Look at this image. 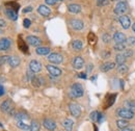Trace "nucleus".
Here are the masks:
<instances>
[{
  "label": "nucleus",
  "instance_id": "obj_30",
  "mask_svg": "<svg viewBox=\"0 0 135 131\" xmlns=\"http://www.w3.org/2000/svg\"><path fill=\"white\" fill-rule=\"evenodd\" d=\"M18 127H19L20 129H22V130H25V131L30 130V126H28V125L24 124L22 121H19V122H18Z\"/></svg>",
  "mask_w": 135,
  "mask_h": 131
},
{
  "label": "nucleus",
  "instance_id": "obj_49",
  "mask_svg": "<svg viewBox=\"0 0 135 131\" xmlns=\"http://www.w3.org/2000/svg\"><path fill=\"white\" fill-rule=\"evenodd\" d=\"M112 1H117V0H112Z\"/></svg>",
  "mask_w": 135,
  "mask_h": 131
},
{
  "label": "nucleus",
  "instance_id": "obj_29",
  "mask_svg": "<svg viewBox=\"0 0 135 131\" xmlns=\"http://www.w3.org/2000/svg\"><path fill=\"white\" fill-rule=\"evenodd\" d=\"M113 49L117 51H124L126 49V45H125V43H117L113 46Z\"/></svg>",
  "mask_w": 135,
  "mask_h": 131
},
{
  "label": "nucleus",
  "instance_id": "obj_7",
  "mask_svg": "<svg viewBox=\"0 0 135 131\" xmlns=\"http://www.w3.org/2000/svg\"><path fill=\"white\" fill-rule=\"evenodd\" d=\"M70 26H71L73 29H75V30H81V29L83 28L84 24H83V22H82L81 20L73 19V20L70 21Z\"/></svg>",
  "mask_w": 135,
  "mask_h": 131
},
{
  "label": "nucleus",
  "instance_id": "obj_45",
  "mask_svg": "<svg viewBox=\"0 0 135 131\" xmlns=\"http://www.w3.org/2000/svg\"><path fill=\"white\" fill-rule=\"evenodd\" d=\"M91 70H93V65H88V66H87V72L89 73V72H91Z\"/></svg>",
  "mask_w": 135,
  "mask_h": 131
},
{
  "label": "nucleus",
  "instance_id": "obj_16",
  "mask_svg": "<svg viewBox=\"0 0 135 131\" xmlns=\"http://www.w3.org/2000/svg\"><path fill=\"white\" fill-rule=\"evenodd\" d=\"M113 68H115V64H114V63L107 62V63H104L103 65H101V67H100V70H101L102 72H108V71L112 70Z\"/></svg>",
  "mask_w": 135,
  "mask_h": 131
},
{
  "label": "nucleus",
  "instance_id": "obj_27",
  "mask_svg": "<svg viewBox=\"0 0 135 131\" xmlns=\"http://www.w3.org/2000/svg\"><path fill=\"white\" fill-rule=\"evenodd\" d=\"M40 123L36 122V121H32L31 124H30V131H40Z\"/></svg>",
  "mask_w": 135,
  "mask_h": 131
},
{
  "label": "nucleus",
  "instance_id": "obj_11",
  "mask_svg": "<svg viewBox=\"0 0 135 131\" xmlns=\"http://www.w3.org/2000/svg\"><path fill=\"white\" fill-rule=\"evenodd\" d=\"M12 45V41L7 38H3L0 40V51H5V50L9 49Z\"/></svg>",
  "mask_w": 135,
  "mask_h": 131
},
{
  "label": "nucleus",
  "instance_id": "obj_9",
  "mask_svg": "<svg viewBox=\"0 0 135 131\" xmlns=\"http://www.w3.org/2000/svg\"><path fill=\"white\" fill-rule=\"evenodd\" d=\"M69 109H70L71 115H73V116H75V118H77V116H79V115H81V108L77 104H70Z\"/></svg>",
  "mask_w": 135,
  "mask_h": 131
},
{
  "label": "nucleus",
  "instance_id": "obj_36",
  "mask_svg": "<svg viewBox=\"0 0 135 131\" xmlns=\"http://www.w3.org/2000/svg\"><path fill=\"white\" fill-rule=\"evenodd\" d=\"M127 44L130 46H134L135 45V38L134 36H130L129 39H127Z\"/></svg>",
  "mask_w": 135,
  "mask_h": 131
},
{
  "label": "nucleus",
  "instance_id": "obj_15",
  "mask_svg": "<svg viewBox=\"0 0 135 131\" xmlns=\"http://www.w3.org/2000/svg\"><path fill=\"white\" fill-rule=\"evenodd\" d=\"M113 41L115 43H126L127 39H126V35L123 32H115L113 35Z\"/></svg>",
  "mask_w": 135,
  "mask_h": 131
},
{
  "label": "nucleus",
  "instance_id": "obj_20",
  "mask_svg": "<svg viewBox=\"0 0 135 131\" xmlns=\"http://www.w3.org/2000/svg\"><path fill=\"white\" fill-rule=\"evenodd\" d=\"M68 10L72 14H78V13L81 12V6L78 5V4H70L68 6Z\"/></svg>",
  "mask_w": 135,
  "mask_h": 131
},
{
  "label": "nucleus",
  "instance_id": "obj_10",
  "mask_svg": "<svg viewBox=\"0 0 135 131\" xmlns=\"http://www.w3.org/2000/svg\"><path fill=\"white\" fill-rule=\"evenodd\" d=\"M43 125H44V127H45L47 130H49V131H54L56 129V123H55L53 120H51V119H46V120H44Z\"/></svg>",
  "mask_w": 135,
  "mask_h": 131
},
{
  "label": "nucleus",
  "instance_id": "obj_44",
  "mask_svg": "<svg viewBox=\"0 0 135 131\" xmlns=\"http://www.w3.org/2000/svg\"><path fill=\"white\" fill-rule=\"evenodd\" d=\"M97 1H98V2H97V3H98V5H103V4L105 3V1H106V0H97Z\"/></svg>",
  "mask_w": 135,
  "mask_h": 131
},
{
  "label": "nucleus",
  "instance_id": "obj_38",
  "mask_svg": "<svg viewBox=\"0 0 135 131\" xmlns=\"http://www.w3.org/2000/svg\"><path fill=\"white\" fill-rule=\"evenodd\" d=\"M30 24H31V22H30V20H29V19H25V20H24V22H23V25H24V27H25V28H28V27L30 26Z\"/></svg>",
  "mask_w": 135,
  "mask_h": 131
},
{
  "label": "nucleus",
  "instance_id": "obj_43",
  "mask_svg": "<svg viewBox=\"0 0 135 131\" xmlns=\"http://www.w3.org/2000/svg\"><path fill=\"white\" fill-rule=\"evenodd\" d=\"M78 77H80V78H83V79H86V75L83 74V73H80V74H78Z\"/></svg>",
  "mask_w": 135,
  "mask_h": 131
},
{
  "label": "nucleus",
  "instance_id": "obj_23",
  "mask_svg": "<svg viewBox=\"0 0 135 131\" xmlns=\"http://www.w3.org/2000/svg\"><path fill=\"white\" fill-rule=\"evenodd\" d=\"M72 47L76 51H80L83 48V44H82V42L80 40H75V41L72 42Z\"/></svg>",
  "mask_w": 135,
  "mask_h": 131
},
{
  "label": "nucleus",
  "instance_id": "obj_41",
  "mask_svg": "<svg viewBox=\"0 0 135 131\" xmlns=\"http://www.w3.org/2000/svg\"><path fill=\"white\" fill-rule=\"evenodd\" d=\"M5 26H6V22L0 19V28H3V27H5Z\"/></svg>",
  "mask_w": 135,
  "mask_h": 131
},
{
  "label": "nucleus",
  "instance_id": "obj_33",
  "mask_svg": "<svg viewBox=\"0 0 135 131\" xmlns=\"http://www.w3.org/2000/svg\"><path fill=\"white\" fill-rule=\"evenodd\" d=\"M8 59H9V56H7V55L0 56V66H3L4 64L8 63Z\"/></svg>",
  "mask_w": 135,
  "mask_h": 131
},
{
  "label": "nucleus",
  "instance_id": "obj_37",
  "mask_svg": "<svg viewBox=\"0 0 135 131\" xmlns=\"http://www.w3.org/2000/svg\"><path fill=\"white\" fill-rule=\"evenodd\" d=\"M102 40H103L104 43H109V42H110V36H109L107 33H105V34H103Z\"/></svg>",
  "mask_w": 135,
  "mask_h": 131
},
{
  "label": "nucleus",
  "instance_id": "obj_4",
  "mask_svg": "<svg viewBox=\"0 0 135 131\" xmlns=\"http://www.w3.org/2000/svg\"><path fill=\"white\" fill-rule=\"evenodd\" d=\"M48 60L52 64H54V65H58V64L62 63L64 57H62V55H60L58 53H51L48 56Z\"/></svg>",
  "mask_w": 135,
  "mask_h": 131
},
{
  "label": "nucleus",
  "instance_id": "obj_3",
  "mask_svg": "<svg viewBox=\"0 0 135 131\" xmlns=\"http://www.w3.org/2000/svg\"><path fill=\"white\" fill-rule=\"evenodd\" d=\"M127 11H128V5H127V3L125 1H119L117 4L115 8H114V13L117 15H119V16L124 15Z\"/></svg>",
  "mask_w": 135,
  "mask_h": 131
},
{
  "label": "nucleus",
  "instance_id": "obj_13",
  "mask_svg": "<svg viewBox=\"0 0 135 131\" xmlns=\"http://www.w3.org/2000/svg\"><path fill=\"white\" fill-rule=\"evenodd\" d=\"M29 69L33 72V73H38L42 70V64L37 60H31L29 64Z\"/></svg>",
  "mask_w": 135,
  "mask_h": 131
},
{
  "label": "nucleus",
  "instance_id": "obj_28",
  "mask_svg": "<svg viewBox=\"0 0 135 131\" xmlns=\"http://www.w3.org/2000/svg\"><path fill=\"white\" fill-rule=\"evenodd\" d=\"M31 82H32L33 86H35V87H38V86H41V85L43 84V80H42L41 78L36 77V76H34V78L31 80Z\"/></svg>",
  "mask_w": 135,
  "mask_h": 131
},
{
  "label": "nucleus",
  "instance_id": "obj_42",
  "mask_svg": "<svg viewBox=\"0 0 135 131\" xmlns=\"http://www.w3.org/2000/svg\"><path fill=\"white\" fill-rule=\"evenodd\" d=\"M4 94V88H3V86L0 84V96H2Z\"/></svg>",
  "mask_w": 135,
  "mask_h": 131
},
{
  "label": "nucleus",
  "instance_id": "obj_48",
  "mask_svg": "<svg viewBox=\"0 0 135 131\" xmlns=\"http://www.w3.org/2000/svg\"><path fill=\"white\" fill-rule=\"evenodd\" d=\"M56 1H62V0H56Z\"/></svg>",
  "mask_w": 135,
  "mask_h": 131
},
{
  "label": "nucleus",
  "instance_id": "obj_18",
  "mask_svg": "<svg viewBox=\"0 0 135 131\" xmlns=\"http://www.w3.org/2000/svg\"><path fill=\"white\" fill-rule=\"evenodd\" d=\"M5 15L7 16L8 19H11V20H17L18 18V14L17 12L15 11V10H13V8H6L5 10Z\"/></svg>",
  "mask_w": 135,
  "mask_h": 131
},
{
  "label": "nucleus",
  "instance_id": "obj_26",
  "mask_svg": "<svg viewBox=\"0 0 135 131\" xmlns=\"http://www.w3.org/2000/svg\"><path fill=\"white\" fill-rule=\"evenodd\" d=\"M128 70H129L128 66L125 65V64L118 65V72L119 73V74H125V73H127V72H128Z\"/></svg>",
  "mask_w": 135,
  "mask_h": 131
},
{
  "label": "nucleus",
  "instance_id": "obj_25",
  "mask_svg": "<svg viewBox=\"0 0 135 131\" xmlns=\"http://www.w3.org/2000/svg\"><path fill=\"white\" fill-rule=\"evenodd\" d=\"M125 60H126V57H125V55H124L123 53H118V54H117V56H115V62L118 63V65L124 64Z\"/></svg>",
  "mask_w": 135,
  "mask_h": 131
},
{
  "label": "nucleus",
  "instance_id": "obj_19",
  "mask_svg": "<svg viewBox=\"0 0 135 131\" xmlns=\"http://www.w3.org/2000/svg\"><path fill=\"white\" fill-rule=\"evenodd\" d=\"M62 126H64V128L67 131H72L73 130V127H74V122L71 119H66L62 122Z\"/></svg>",
  "mask_w": 135,
  "mask_h": 131
},
{
  "label": "nucleus",
  "instance_id": "obj_24",
  "mask_svg": "<svg viewBox=\"0 0 135 131\" xmlns=\"http://www.w3.org/2000/svg\"><path fill=\"white\" fill-rule=\"evenodd\" d=\"M117 126H118L119 129H124V128H127V126H129V123L127 120L125 119H120L117 121Z\"/></svg>",
  "mask_w": 135,
  "mask_h": 131
},
{
  "label": "nucleus",
  "instance_id": "obj_17",
  "mask_svg": "<svg viewBox=\"0 0 135 131\" xmlns=\"http://www.w3.org/2000/svg\"><path fill=\"white\" fill-rule=\"evenodd\" d=\"M1 110L3 113H9L12 110V102H11V100H5L1 104Z\"/></svg>",
  "mask_w": 135,
  "mask_h": 131
},
{
  "label": "nucleus",
  "instance_id": "obj_34",
  "mask_svg": "<svg viewBox=\"0 0 135 131\" xmlns=\"http://www.w3.org/2000/svg\"><path fill=\"white\" fill-rule=\"evenodd\" d=\"M123 54L125 55V57L127 58V57H131L132 55H133V51L131 49H125L124 50V52H123Z\"/></svg>",
  "mask_w": 135,
  "mask_h": 131
},
{
  "label": "nucleus",
  "instance_id": "obj_35",
  "mask_svg": "<svg viewBox=\"0 0 135 131\" xmlns=\"http://www.w3.org/2000/svg\"><path fill=\"white\" fill-rule=\"evenodd\" d=\"M125 104H126V106H127V107H129V109H135L134 101H127Z\"/></svg>",
  "mask_w": 135,
  "mask_h": 131
},
{
  "label": "nucleus",
  "instance_id": "obj_40",
  "mask_svg": "<svg viewBox=\"0 0 135 131\" xmlns=\"http://www.w3.org/2000/svg\"><path fill=\"white\" fill-rule=\"evenodd\" d=\"M31 11H32V7L31 6H27V7H25L23 10V13H30Z\"/></svg>",
  "mask_w": 135,
  "mask_h": 131
},
{
  "label": "nucleus",
  "instance_id": "obj_31",
  "mask_svg": "<svg viewBox=\"0 0 135 131\" xmlns=\"http://www.w3.org/2000/svg\"><path fill=\"white\" fill-rule=\"evenodd\" d=\"M99 115H100V114H99L98 111H93V113L90 114V115H89V118H90V120H91L93 122H98Z\"/></svg>",
  "mask_w": 135,
  "mask_h": 131
},
{
  "label": "nucleus",
  "instance_id": "obj_12",
  "mask_svg": "<svg viewBox=\"0 0 135 131\" xmlns=\"http://www.w3.org/2000/svg\"><path fill=\"white\" fill-rule=\"evenodd\" d=\"M83 66H84V60H83V58L81 56H76L74 58V60H73V67H74V69L80 70V69L83 68Z\"/></svg>",
  "mask_w": 135,
  "mask_h": 131
},
{
  "label": "nucleus",
  "instance_id": "obj_32",
  "mask_svg": "<svg viewBox=\"0 0 135 131\" xmlns=\"http://www.w3.org/2000/svg\"><path fill=\"white\" fill-rule=\"evenodd\" d=\"M15 118L17 119L18 121H23V120L27 119V118H28V115H26V114H24V113H18L17 115H15Z\"/></svg>",
  "mask_w": 135,
  "mask_h": 131
},
{
  "label": "nucleus",
  "instance_id": "obj_46",
  "mask_svg": "<svg viewBox=\"0 0 135 131\" xmlns=\"http://www.w3.org/2000/svg\"><path fill=\"white\" fill-rule=\"evenodd\" d=\"M120 131H133V130L130 129V128H124V129H122Z\"/></svg>",
  "mask_w": 135,
  "mask_h": 131
},
{
  "label": "nucleus",
  "instance_id": "obj_2",
  "mask_svg": "<svg viewBox=\"0 0 135 131\" xmlns=\"http://www.w3.org/2000/svg\"><path fill=\"white\" fill-rule=\"evenodd\" d=\"M118 115L119 118L125 120H132L134 118V113L129 108H119L118 110Z\"/></svg>",
  "mask_w": 135,
  "mask_h": 131
},
{
  "label": "nucleus",
  "instance_id": "obj_1",
  "mask_svg": "<svg viewBox=\"0 0 135 131\" xmlns=\"http://www.w3.org/2000/svg\"><path fill=\"white\" fill-rule=\"evenodd\" d=\"M70 95L71 97L73 98H80L84 95V90H83V86L80 84V83H74L71 87V91H70Z\"/></svg>",
  "mask_w": 135,
  "mask_h": 131
},
{
  "label": "nucleus",
  "instance_id": "obj_47",
  "mask_svg": "<svg viewBox=\"0 0 135 131\" xmlns=\"http://www.w3.org/2000/svg\"><path fill=\"white\" fill-rule=\"evenodd\" d=\"M132 29H133V31L135 32V23L133 24V26H132Z\"/></svg>",
  "mask_w": 135,
  "mask_h": 131
},
{
  "label": "nucleus",
  "instance_id": "obj_50",
  "mask_svg": "<svg viewBox=\"0 0 135 131\" xmlns=\"http://www.w3.org/2000/svg\"><path fill=\"white\" fill-rule=\"evenodd\" d=\"M134 104H135V101H134Z\"/></svg>",
  "mask_w": 135,
  "mask_h": 131
},
{
  "label": "nucleus",
  "instance_id": "obj_21",
  "mask_svg": "<svg viewBox=\"0 0 135 131\" xmlns=\"http://www.w3.org/2000/svg\"><path fill=\"white\" fill-rule=\"evenodd\" d=\"M8 64L12 68H17L18 66L20 65V58L18 56H9Z\"/></svg>",
  "mask_w": 135,
  "mask_h": 131
},
{
  "label": "nucleus",
  "instance_id": "obj_8",
  "mask_svg": "<svg viewBox=\"0 0 135 131\" xmlns=\"http://www.w3.org/2000/svg\"><path fill=\"white\" fill-rule=\"evenodd\" d=\"M26 42L30 45V46H33V47H37L42 44V41L41 39H38L37 36H34V35H29L26 38Z\"/></svg>",
  "mask_w": 135,
  "mask_h": 131
},
{
  "label": "nucleus",
  "instance_id": "obj_5",
  "mask_svg": "<svg viewBox=\"0 0 135 131\" xmlns=\"http://www.w3.org/2000/svg\"><path fill=\"white\" fill-rule=\"evenodd\" d=\"M46 68H47V71L49 72V74H50L51 76L58 77V76H60V75H61V70H60L59 68L55 67V66L47 65V66H46Z\"/></svg>",
  "mask_w": 135,
  "mask_h": 131
},
{
  "label": "nucleus",
  "instance_id": "obj_14",
  "mask_svg": "<svg viewBox=\"0 0 135 131\" xmlns=\"http://www.w3.org/2000/svg\"><path fill=\"white\" fill-rule=\"evenodd\" d=\"M37 12H38L40 15H42L44 17H48L51 14V10L47 5H44V4H42V5H40L37 7Z\"/></svg>",
  "mask_w": 135,
  "mask_h": 131
},
{
  "label": "nucleus",
  "instance_id": "obj_39",
  "mask_svg": "<svg viewBox=\"0 0 135 131\" xmlns=\"http://www.w3.org/2000/svg\"><path fill=\"white\" fill-rule=\"evenodd\" d=\"M45 2H46L48 5H54L57 1H56V0H45Z\"/></svg>",
  "mask_w": 135,
  "mask_h": 131
},
{
  "label": "nucleus",
  "instance_id": "obj_6",
  "mask_svg": "<svg viewBox=\"0 0 135 131\" xmlns=\"http://www.w3.org/2000/svg\"><path fill=\"white\" fill-rule=\"evenodd\" d=\"M119 23L124 29H128L131 26V19L129 16L122 15V16H119Z\"/></svg>",
  "mask_w": 135,
  "mask_h": 131
},
{
  "label": "nucleus",
  "instance_id": "obj_22",
  "mask_svg": "<svg viewBox=\"0 0 135 131\" xmlns=\"http://www.w3.org/2000/svg\"><path fill=\"white\" fill-rule=\"evenodd\" d=\"M50 48H48V47H37L35 50L36 54H38V55H48L50 53Z\"/></svg>",
  "mask_w": 135,
  "mask_h": 131
}]
</instances>
